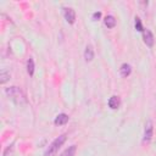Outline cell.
Segmentation results:
<instances>
[{
	"mask_svg": "<svg viewBox=\"0 0 156 156\" xmlns=\"http://www.w3.org/2000/svg\"><path fill=\"white\" fill-rule=\"evenodd\" d=\"M152 132H154V127H152V122L149 119L145 123V130H144V138H143V144H149L152 139Z\"/></svg>",
	"mask_w": 156,
	"mask_h": 156,
	"instance_id": "cell-3",
	"label": "cell"
},
{
	"mask_svg": "<svg viewBox=\"0 0 156 156\" xmlns=\"http://www.w3.org/2000/svg\"><path fill=\"white\" fill-rule=\"evenodd\" d=\"M11 150H12V145H11V146H9V147L5 150V152H4V155H2V156H7V155H9V152H11Z\"/></svg>",
	"mask_w": 156,
	"mask_h": 156,
	"instance_id": "cell-16",
	"label": "cell"
},
{
	"mask_svg": "<svg viewBox=\"0 0 156 156\" xmlns=\"http://www.w3.org/2000/svg\"><path fill=\"white\" fill-rule=\"evenodd\" d=\"M135 29L139 30V32H144L143 29V24H141V21L139 17H135Z\"/></svg>",
	"mask_w": 156,
	"mask_h": 156,
	"instance_id": "cell-14",
	"label": "cell"
},
{
	"mask_svg": "<svg viewBox=\"0 0 156 156\" xmlns=\"http://www.w3.org/2000/svg\"><path fill=\"white\" fill-rule=\"evenodd\" d=\"M143 39H144V43H145L147 46L151 48V46L154 45L155 39H154V35H152L151 30H149V29H144V32H143Z\"/></svg>",
	"mask_w": 156,
	"mask_h": 156,
	"instance_id": "cell-5",
	"label": "cell"
},
{
	"mask_svg": "<svg viewBox=\"0 0 156 156\" xmlns=\"http://www.w3.org/2000/svg\"><path fill=\"white\" fill-rule=\"evenodd\" d=\"M9 78H10V73H7V72H5V71H2V72L0 73V83H1V84L6 83V82L9 80Z\"/></svg>",
	"mask_w": 156,
	"mask_h": 156,
	"instance_id": "cell-13",
	"label": "cell"
},
{
	"mask_svg": "<svg viewBox=\"0 0 156 156\" xmlns=\"http://www.w3.org/2000/svg\"><path fill=\"white\" fill-rule=\"evenodd\" d=\"M130 72H132V67H130L128 63H123V65L121 66V68H119V73H121V76H122L123 78H127V77L130 74Z\"/></svg>",
	"mask_w": 156,
	"mask_h": 156,
	"instance_id": "cell-9",
	"label": "cell"
},
{
	"mask_svg": "<svg viewBox=\"0 0 156 156\" xmlns=\"http://www.w3.org/2000/svg\"><path fill=\"white\" fill-rule=\"evenodd\" d=\"M119 105H121V99H119L118 96L113 95V96L110 98V100H108V106H110V108L116 110V108L119 107Z\"/></svg>",
	"mask_w": 156,
	"mask_h": 156,
	"instance_id": "cell-6",
	"label": "cell"
},
{
	"mask_svg": "<svg viewBox=\"0 0 156 156\" xmlns=\"http://www.w3.org/2000/svg\"><path fill=\"white\" fill-rule=\"evenodd\" d=\"M63 13H65L66 21H67L68 23L73 24L74 21H76V12H74V10H73L72 7H66L65 11H63Z\"/></svg>",
	"mask_w": 156,
	"mask_h": 156,
	"instance_id": "cell-4",
	"label": "cell"
},
{
	"mask_svg": "<svg viewBox=\"0 0 156 156\" xmlns=\"http://www.w3.org/2000/svg\"><path fill=\"white\" fill-rule=\"evenodd\" d=\"M6 94L16 102V104H21L24 101V95L22 93V90L18 87H10L6 88Z\"/></svg>",
	"mask_w": 156,
	"mask_h": 156,
	"instance_id": "cell-2",
	"label": "cell"
},
{
	"mask_svg": "<svg viewBox=\"0 0 156 156\" xmlns=\"http://www.w3.org/2000/svg\"><path fill=\"white\" fill-rule=\"evenodd\" d=\"M100 17H101V12H94V15H93V18H94L95 21H98Z\"/></svg>",
	"mask_w": 156,
	"mask_h": 156,
	"instance_id": "cell-15",
	"label": "cell"
},
{
	"mask_svg": "<svg viewBox=\"0 0 156 156\" xmlns=\"http://www.w3.org/2000/svg\"><path fill=\"white\" fill-rule=\"evenodd\" d=\"M84 58L87 62H90L94 58V49L91 45H87L85 51H84Z\"/></svg>",
	"mask_w": 156,
	"mask_h": 156,
	"instance_id": "cell-8",
	"label": "cell"
},
{
	"mask_svg": "<svg viewBox=\"0 0 156 156\" xmlns=\"http://www.w3.org/2000/svg\"><path fill=\"white\" fill-rule=\"evenodd\" d=\"M76 151H77V146H76V145H71V146H68L60 156H74V155H76Z\"/></svg>",
	"mask_w": 156,
	"mask_h": 156,
	"instance_id": "cell-10",
	"label": "cell"
},
{
	"mask_svg": "<svg viewBox=\"0 0 156 156\" xmlns=\"http://www.w3.org/2000/svg\"><path fill=\"white\" fill-rule=\"evenodd\" d=\"M68 122V116L66 115V113H60L58 116H56V118H55V121H54V123L56 124V126H63V124H66Z\"/></svg>",
	"mask_w": 156,
	"mask_h": 156,
	"instance_id": "cell-7",
	"label": "cell"
},
{
	"mask_svg": "<svg viewBox=\"0 0 156 156\" xmlns=\"http://www.w3.org/2000/svg\"><path fill=\"white\" fill-rule=\"evenodd\" d=\"M66 141V134H62L60 136H57L50 145L49 147L45 150L44 156H56V154L58 152V149L62 146V144Z\"/></svg>",
	"mask_w": 156,
	"mask_h": 156,
	"instance_id": "cell-1",
	"label": "cell"
},
{
	"mask_svg": "<svg viewBox=\"0 0 156 156\" xmlns=\"http://www.w3.org/2000/svg\"><path fill=\"white\" fill-rule=\"evenodd\" d=\"M105 26H106L107 28H113V27L116 26V18H115L113 16H111V15L106 16V17H105Z\"/></svg>",
	"mask_w": 156,
	"mask_h": 156,
	"instance_id": "cell-11",
	"label": "cell"
},
{
	"mask_svg": "<svg viewBox=\"0 0 156 156\" xmlns=\"http://www.w3.org/2000/svg\"><path fill=\"white\" fill-rule=\"evenodd\" d=\"M27 72L29 76H33V73H34V61L32 57H29L27 60Z\"/></svg>",
	"mask_w": 156,
	"mask_h": 156,
	"instance_id": "cell-12",
	"label": "cell"
}]
</instances>
